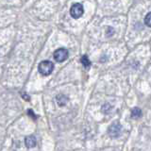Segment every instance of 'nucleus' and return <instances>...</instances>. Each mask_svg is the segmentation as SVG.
Masks as SVG:
<instances>
[{"mask_svg":"<svg viewBox=\"0 0 151 151\" xmlns=\"http://www.w3.org/2000/svg\"><path fill=\"white\" fill-rule=\"evenodd\" d=\"M145 24L147 27H151V12H148L145 17Z\"/></svg>","mask_w":151,"mask_h":151,"instance_id":"nucleus-9","label":"nucleus"},{"mask_svg":"<svg viewBox=\"0 0 151 151\" xmlns=\"http://www.w3.org/2000/svg\"><path fill=\"white\" fill-rule=\"evenodd\" d=\"M54 69V64L50 60H44L39 64V72L44 76H48Z\"/></svg>","mask_w":151,"mask_h":151,"instance_id":"nucleus-1","label":"nucleus"},{"mask_svg":"<svg viewBox=\"0 0 151 151\" xmlns=\"http://www.w3.org/2000/svg\"><path fill=\"white\" fill-rule=\"evenodd\" d=\"M84 12V9L83 6L81 4L79 3H76L74 4L72 7L70 9V13H71V16L75 19H78L82 16V14Z\"/></svg>","mask_w":151,"mask_h":151,"instance_id":"nucleus-2","label":"nucleus"},{"mask_svg":"<svg viewBox=\"0 0 151 151\" xmlns=\"http://www.w3.org/2000/svg\"><path fill=\"white\" fill-rule=\"evenodd\" d=\"M121 129H122V127L119 123L118 122L113 123V124L109 127V130H108L109 135H110L111 137H112V138H116V137H118L120 135Z\"/></svg>","mask_w":151,"mask_h":151,"instance_id":"nucleus-4","label":"nucleus"},{"mask_svg":"<svg viewBox=\"0 0 151 151\" xmlns=\"http://www.w3.org/2000/svg\"><path fill=\"white\" fill-rule=\"evenodd\" d=\"M67 58H68V51L65 48H59L54 52V59L57 61H59V63H63Z\"/></svg>","mask_w":151,"mask_h":151,"instance_id":"nucleus-3","label":"nucleus"},{"mask_svg":"<svg viewBox=\"0 0 151 151\" xmlns=\"http://www.w3.org/2000/svg\"><path fill=\"white\" fill-rule=\"evenodd\" d=\"M68 101V98L66 97L63 94H59V96H57V103H58L59 106H64L66 103Z\"/></svg>","mask_w":151,"mask_h":151,"instance_id":"nucleus-6","label":"nucleus"},{"mask_svg":"<svg viewBox=\"0 0 151 151\" xmlns=\"http://www.w3.org/2000/svg\"><path fill=\"white\" fill-rule=\"evenodd\" d=\"M25 144H26V146L27 148H32V147H35L36 146V144H37V142H36V138L34 136H27L26 137V139H25Z\"/></svg>","mask_w":151,"mask_h":151,"instance_id":"nucleus-5","label":"nucleus"},{"mask_svg":"<svg viewBox=\"0 0 151 151\" xmlns=\"http://www.w3.org/2000/svg\"><path fill=\"white\" fill-rule=\"evenodd\" d=\"M142 116V111L139 108H134L132 109L131 111V117L134 118V119H137V118H140Z\"/></svg>","mask_w":151,"mask_h":151,"instance_id":"nucleus-7","label":"nucleus"},{"mask_svg":"<svg viewBox=\"0 0 151 151\" xmlns=\"http://www.w3.org/2000/svg\"><path fill=\"white\" fill-rule=\"evenodd\" d=\"M27 113H28V115H30L31 117H33V119H35V118H36V116L34 115V113H33V111H32L31 110L28 111H27Z\"/></svg>","mask_w":151,"mask_h":151,"instance_id":"nucleus-10","label":"nucleus"},{"mask_svg":"<svg viewBox=\"0 0 151 151\" xmlns=\"http://www.w3.org/2000/svg\"><path fill=\"white\" fill-rule=\"evenodd\" d=\"M81 63L85 68H89L91 66V61L88 59V57L86 55H84L81 57Z\"/></svg>","mask_w":151,"mask_h":151,"instance_id":"nucleus-8","label":"nucleus"}]
</instances>
